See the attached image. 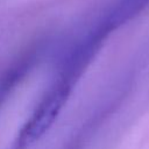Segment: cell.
Masks as SVG:
<instances>
[{"mask_svg":"<svg viewBox=\"0 0 149 149\" xmlns=\"http://www.w3.org/2000/svg\"><path fill=\"white\" fill-rule=\"evenodd\" d=\"M74 84L73 80L58 74L7 149H27L37 141L57 118Z\"/></svg>","mask_w":149,"mask_h":149,"instance_id":"obj_1","label":"cell"},{"mask_svg":"<svg viewBox=\"0 0 149 149\" xmlns=\"http://www.w3.org/2000/svg\"><path fill=\"white\" fill-rule=\"evenodd\" d=\"M38 56V51L36 48L28 50L20 58H17L10 68H8L0 77V106L9 95V93L14 90V87L24 78V76L33 68L36 58Z\"/></svg>","mask_w":149,"mask_h":149,"instance_id":"obj_2","label":"cell"},{"mask_svg":"<svg viewBox=\"0 0 149 149\" xmlns=\"http://www.w3.org/2000/svg\"><path fill=\"white\" fill-rule=\"evenodd\" d=\"M147 5H149V0H118L99 22L109 33H112L135 17L147 7Z\"/></svg>","mask_w":149,"mask_h":149,"instance_id":"obj_3","label":"cell"}]
</instances>
